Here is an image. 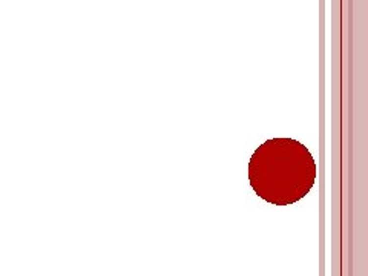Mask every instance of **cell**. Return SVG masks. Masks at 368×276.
<instances>
[{"mask_svg":"<svg viewBox=\"0 0 368 276\" xmlns=\"http://www.w3.org/2000/svg\"><path fill=\"white\" fill-rule=\"evenodd\" d=\"M248 178L263 200L276 206H289L312 189L316 166L301 143L292 138H273L255 151Z\"/></svg>","mask_w":368,"mask_h":276,"instance_id":"cell-1","label":"cell"}]
</instances>
